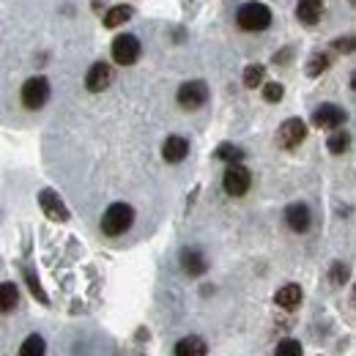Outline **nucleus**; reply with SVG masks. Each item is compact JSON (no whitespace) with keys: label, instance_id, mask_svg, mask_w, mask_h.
I'll use <instances>...</instances> for the list:
<instances>
[{"label":"nucleus","instance_id":"6","mask_svg":"<svg viewBox=\"0 0 356 356\" xmlns=\"http://www.w3.org/2000/svg\"><path fill=\"white\" fill-rule=\"evenodd\" d=\"M49 99V83L47 77H31L25 86H22V104L28 110H42Z\"/></svg>","mask_w":356,"mask_h":356},{"label":"nucleus","instance_id":"7","mask_svg":"<svg viewBox=\"0 0 356 356\" xmlns=\"http://www.w3.org/2000/svg\"><path fill=\"white\" fill-rule=\"evenodd\" d=\"M305 137H307V127H305V121H299V118H288V121L280 127V132H277L280 145L288 148V151L299 148V143H305Z\"/></svg>","mask_w":356,"mask_h":356},{"label":"nucleus","instance_id":"5","mask_svg":"<svg viewBox=\"0 0 356 356\" xmlns=\"http://www.w3.org/2000/svg\"><path fill=\"white\" fill-rule=\"evenodd\" d=\"M176 99L184 110H200V107L209 102V86L200 83V80H189V83H184V86L178 88Z\"/></svg>","mask_w":356,"mask_h":356},{"label":"nucleus","instance_id":"20","mask_svg":"<svg viewBox=\"0 0 356 356\" xmlns=\"http://www.w3.org/2000/svg\"><path fill=\"white\" fill-rule=\"evenodd\" d=\"M44 354H47L44 337H39V334H31L22 343V348H19V356H44Z\"/></svg>","mask_w":356,"mask_h":356},{"label":"nucleus","instance_id":"27","mask_svg":"<svg viewBox=\"0 0 356 356\" xmlns=\"http://www.w3.org/2000/svg\"><path fill=\"white\" fill-rule=\"evenodd\" d=\"M334 47H337V49H346V52H351V49H354V39H351V36H348L346 42L340 39V42H334Z\"/></svg>","mask_w":356,"mask_h":356},{"label":"nucleus","instance_id":"17","mask_svg":"<svg viewBox=\"0 0 356 356\" xmlns=\"http://www.w3.org/2000/svg\"><path fill=\"white\" fill-rule=\"evenodd\" d=\"M132 14H134L132 6H113V8L104 14V25H107V28H118V25L129 22Z\"/></svg>","mask_w":356,"mask_h":356},{"label":"nucleus","instance_id":"1","mask_svg":"<svg viewBox=\"0 0 356 356\" xmlns=\"http://www.w3.org/2000/svg\"><path fill=\"white\" fill-rule=\"evenodd\" d=\"M236 22L241 31H250V33H261L271 25V11L264 3H244L236 14Z\"/></svg>","mask_w":356,"mask_h":356},{"label":"nucleus","instance_id":"13","mask_svg":"<svg viewBox=\"0 0 356 356\" xmlns=\"http://www.w3.org/2000/svg\"><path fill=\"white\" fill-rule=\"evenodd\" d=\"M186 154H189V143H186L184 137H178V134L168 137V140H165V145H162V156H165L170 165L184 162V159H186Z\"/></svg>","mask_w":356,"mask_h":356},{"label":"nucleus","instance_id":"23","mask_svg":"<svg viewBox=\"0 0 356 356\" xmlns=\"http://www.w3.org/2000/svg\"><path fill=\"white\" fill-rule=\"evenodd\" d=\"M274 356H302V343L299 340H282L280 346H277V351H274Z\"/></svg>","mask_w":356,"mask_h":356},{"label":"nucleus","instance_id":"24","mask_svg":"<svg viewBox=\"0 0 356 356\" xmlns=\"http://www.w3.org/2000/svg\"><path fill=\"white\" fill-rule=\"evenodd\" d=\"M326 66H329V58H326V55H312L310 66H307V74H310V77H318Z\"/></svg>","mask_w":356,"mask_h":356},{"label":"nucleus","instance_id":"19","mask_svg":"<svg viewBox=\"0 0 356 356\" xmlns=\"http://www.w3.org/2000/svg\"><path fill=\"white\" fill-rule=\"evenodd\" d=\"M264 77H266V69H264L261 63H250V66L244 69V86H247V88L264 86Z\"/></svg>","mask_w":356,"mask_h":356},{"label":"nucleus","instance_id":"9","mask_svg":"<svg viewBox=\"0 0 356 356\" xmlns=\"http://www.w3.org/2000/svg\"><path fill=\"white\" fill-rule=\"evenodd\" d=\"M113 69H110V63H93L88 69V74H86V88L90 90V93H102V90L110 88V83H113Z\"/></svg>","mask_w":356,"mask_h":356},{"label":"nucleus","instance_id":"12","mask_svg":"<svg viewBox=\"0 0 356 356\" xmlns=\"http://www.w3.org/2000/svg\"><path fill=\"white\" fill-rule=\"evenodd\" d=\"M181 268L189 274V277H200V274H206V268H209V261L203 258V252L200 250H184L181 252Z\"/></svg>","mask_w":356,"mask_h":356},{"label":"nucleus","instance_id":"14","mask_svg":"<svg viewBox=\"0 0 356 356\" xmlns=\"http://www.w3.org/2000/svg\"><path fill=\"white\" fill-rule=\"evenodd\" d=\"M296 17L305 25H315L323 17V0H299L296 3Z\"/></svg>","mask_w":356,"mask_h":356},{"label":"nucleus","instance_id":"22","mask_svg":"<svg viewBox=\"0 0 356 356\" xmlns=\"http://www.w3.org/2000/svg\"><path fill=\"white\" fill-rule=\"evenodd\" d=\"M348 143H351V134L334 132L332 137H329V151H332V154H343V151L348 148Z\"/></svg>","mask_w":356,"mask_h":356},{"label":"nucleus","instance_id":"2","mask_svg":"<svg viewBox=\"0 0 356 356\" xmlns=\"http://www.w3.org/2000/svg\"><path fill=\"white\" fill-rule=\"evenodd\" d=\"M134 222V209L127 203H113L102 217V233L104 236H124Z\"/></svg>","mask_w":356,"mask_h":356},{"label":"nucleus","instance_id":"15","mask_svg":"<svg viewBox=\"0 0 356 356\" xmlns=\"http://www.w3.org/2000/svg\"><path fill=\"white\" fill-rule=\"evenodd\" d=\"M274 302L282 307V310H296L299 302H302V288L299 285H282L274 296Z\"/></svg>","mask_w":356,"mask_h":356},{"label":"nucleus","instance_id":"10","mask_svg":"<svg viewBox=\"0 0 356 356\" xmlns=\"http://www.w3.org/2000/svg\"><path fill=\"white\" fill-rule=\"evenodd\" d=\"M285 222H288V227H291L293 233H305L312 222L310 209H307L305 203H291V206L285 209Z\"/></svg>","mask_w":356,"mask_h":356},{"label":"nucleus","instance_id":"21","mask_svg":"<svg viewBox=\"0 0 356 356\" xmlns=\"http://www.w3.org/2000/svg\"><path fill=\"white\" fill-rule=\"evenodd\" d=\"M217 159H225V162H238V159H244V151L241 148H236V145H230V143H225L217 148Z\"/></svg>","mask_w":356,"mask_h":356},{"label":"nucleus","instance_id":"11","mask_svg":"<svg viewBox=\"0 0 356 356\" xmlns=\"http://www.w3.org/2000/svg\"><path fill=\"white\" fill-rule=\"evenodd\" d=\"M39 203H42V209H44V214L49 220H55V222H66V220H69V211H66L63 200H60L52 189H44V192L39 195Z\"/></svg>","mask_w":356,"mask_h":356},{"label":"nucleus","instance_id":"26","mask_svg":"<svg viewBox=\"0 0 356 356\" xmlns=\"http://www.w3.org/2000/svg\"><path fill=\"white\" fill-rule=\"evenodd\" d=\"M332 280H334V282H346V280H348V268L343 266V264H334V268H332Z\"/></svg>","mask_w":356,"mask_h":356},{"label":"nucleus","instance_id":"25","mask_svg":"<svg viewBox=\"0 0 356 356\" xmlns=\"http://www.w3.org/2000/svg\"><path fill=\"white\" fill-rule=\"evenodd\" d=\"M282 93H285V88H282L280 83H266V86H264V99L271 102V104H274V102H280V99H282Z\"/></svg>","mask_w":356,"mask_h":356},{"label":"nucleus","instance_id":"4","mask_svg":"<svg viewBox=\"0 0 356 356\" xmlns=\"http://www.w3.org/2000/svg\"><path fill=\"white\" fill-rule=\"evenodd\" d=\"M110 52H113V60L118 66H132V63H137V58H140V39L132 36V33H121V36L113 39Z\"/></svg>","mask_w":356,"mask_h":356},{"label":"nucleus","instance_id":"3","mask_svg":"<svg viewBox=\"0 0 356 356\" xmlns=\"http://www.w3.org/2000/svg\"><path fill=\"white\" fill-rule=\"evenodd\" d=\"M222 186H225V192H227V195L241 197V195H247V192H250V186H252V173H250L244 165L233 162V165L225 170Z\"/></svg>","mask_w":356,"mask_h":356},{"label":"nucleus","instance_id":"18","mask_svg":"<svg viewBox=\"0 0 356 356\" xmlns=\"http://www.w3.org/2000/svg\"><path fill=\"white\" fill-rule=\"evenodd\" d=\"M19 302V291L14 282H0V312H11Z\"/></svg>","mask_w":356,"mask_h":356},{"label":"nucleus","instance_id":"8","mask_svg":"<svg viewBox=\"0 0 356 356\" xmlns=\"http://www.w3.org/2000/svg\"><path fill=\"white\" fill-rule=\"evenodd\" d=\"M343 121H346V110L337 104H321L312 115V124L318 129H337V127H343Z\"/></svg>","mask_w":356,"mask_h":356},{"label":"nucleus","instance_id":"16","mask_svg":"<svg viewBox=\"0 0 356 356\" xmlns=\"http://www.w3.org/2000/svg\"><path fill=\"white\" fill-rule=\"evenodd\" d=\"M206 354H209L206 340H200L195 334H189V337H184V340L176 343V356H206Z\"/></svg>","mask_w":356,"mask_h":356}]
</instances>
